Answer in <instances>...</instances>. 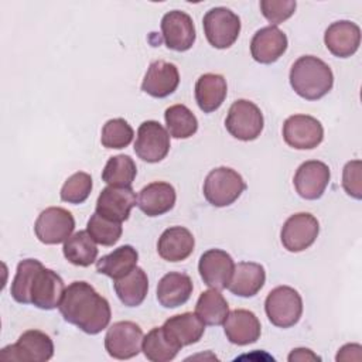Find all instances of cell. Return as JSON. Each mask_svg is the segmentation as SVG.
I'll use <instances>...</instances> for the list:
<instances>
[{"instance_id":"12","label":"cell","mask_w":362,"mask_h":362,"mask_svg":"<svg viewBox=\"0 0 362 362\" xmlns=\"http://www.w3.org/2000/svg\"><path fill=\"white\" fill-rule=\"evenodd\" d=\"M170 151V134L156 120H146L139 126L134 153L147 163H158Z\"/></svg>"},{"instance_id":"8","label":"cell","mask_w":362,"mask_h":362,"mask_svg":"<svg viewBox=\"0 0 362 362\" xmlns=\"http://www.w3.org/2000/svg\"><path fill=\"white\" fill-rule=\"evenodd\" d=\"M75 229L72 214L61 206L45 208L34 223V232L44 245H58L65 242Z\"/></svg>"},{"instance_id":"13","label":"cell","mask_w":362,"mask_h":362,"mask_svg":"<svg viewBox=\"0 0 362 362\" xmlns=\"http://www.w3.org/2000/svg\"><path fill=\"white\" fill-rule=\"evenodd\" d=\"M65 291V284L61 276L41 266L30 286V304L41 310H54L59 305Z\"/></svg>"},{"instance_id":"28","label":"cell","mask_w":362,"mask_h":362,"mask_svg":"<svg viewBox=\"0 0 362 362\" xmlns=\"http://www.w3.org/2000/svg\"><path fill=\"white\" fill-rule=\"evenodd\" d=\"M137 250L130 245H123L96 260V272L117 280L130 273L137 266Z\"/></svg>"},{"instance_id":"25","label":"cell","mask_w":362,"mask_h":362,"mask_svg":"<svg viewBox=\"0 0 362 362\" xmlns=\"http://www.w3.org/2000/svg\"><path fill=\"white\" fill-rule=\"evenodd\" d=\"M192 288V280L188 274L170 272L157 284V300L165 308H175L189 300Z\"/></svg>"},{"instance_id":"33","label":"cell","mask_w":362,"mask_h":362,"mask_svg":"<svg viewBox=\"0 0 362 362\" xmlns=\"http://www.w3.org/2000/svg\"><path fill=\"white\" fill-rule=\"evenodd\" d=\"M164 119L167 132L174 139H188L198 130V120L185 105H173L167 107Z\"/></svg>"},{"instance_id":"6","label":"cell","mask_w":362,"mask_h":362,"mask_svg":"<svg viewBox=\"0 0 362 362\" xmlns=\"http://www.w3.org/2000/svg\"><path fill=\"white\" fill-rule=\"evenodd\" d=\"M54 355V342L42 331L28 329L23 332L16 344L7 345L0 351L1 361L45 362Z\"/></svg>"},{"instance_id":"38","label":"cell","mask_w":362,"mask_h":362,"mask_svg":"<svg viewBox=\"0 0 362 362\" xmlns=\"http://www.w3.org/2000/svg\"><path fill=\"white\" fill-rule=\"evenodd\" d=\"M92 191V177L85 171H78L66 178L61 188V199L68 204H82L88 199Z\"/></svg>"},{"instance_id":"22","label":"cell","mask_w":362,"mask_h":362,"mask_svg":"<svg viewBox=\"0 0 362 362\" xmlns=\"http://www.w3.org/2000/svg\"><path fill=\"white\" fill-rule=\"evenodd\" d=\"M177 194L171 184L154 181L143 187L137 195V206L147 216H160L175 205Z\"/></svg>"},{"instance_id":"34","label":"cell","mask_w":362,"mask_h":362,"mask_svg":"<svg viewBox=\"0 0 362 362\" xmlns=\"http://www.w3.org/2000/svg\"><path fill=\"white\" fill-rule=\"evenodd\" d=\"M137 167L134 160L127 154H117L107 160L102 180L113 187H130L136 178Z\"/></svg>"},{"instance_id":"14","label":"cell","mask_w":362,"mask_h":362,"mask_svg":"<svg viewBox=\"0 0 362 362\" xmlns=\"http://www.w3.org/2000/svg\"><path fill=\"white\" fill-rule=\"evenodd\" d=\"M161 34L170 49L184 52L195 42V25L189 14L181 10H173L161 18Z\"/></svg>"},{"instance_id":"21","label":"cell","mask_w":362,"mask_h":362,"mask_svg":"<svg viewBox=\"0 0 362 362\" xmlns=\"http://www.w3.org/2000/svg\"><path fill=\"white\" fill-rule=\"evenodd\" d=\"M223 331L230 344L249 345L260 338L262 327L255 313L243 308L233 310L223 322Z\"/></svg>"},{"instance_id":"3","label":"cell","mask_w":362,"mask_h":362,"mask_svg":"<svg viewBox=\"0 0 362 362\" xmlns=\"http://www.w3.org/2000/svg\"><path fill=\"white\" fill-rule=\"evenodd\" d=\"M246 189L242 175L229 167H216L211 170L204 181V197L216 208L233 204Z\"/></svg>"},{"instance_id":"36","label":"cell","mask_w":362,"mask_h":362,"mask_svg":"<svg viewBox=\"0 0 362 362\" xmlns=\"http://www.w3.org/2000/svg\"><path fill=\"white\" fill-rule=\"evenodd\" d=\"M86 230L96 243L102 246H113L120 239L123 228L120 222L110 221L95 212L88 221Z\"/></svg>"},{"instance_id":"30","label":"cell","mask_w":362,"mask_h":362,"mask_svg":"<svg viewBox=\"0 0 362 362\" xmlns=\"http://www.w3.org/2000/svg\"><path fill=\"white\" fill-rule=\"evenodd\" d=\"M65 259L81 267H88L96 262L98 257V246L93 238L88 233V230H78L71 235L62 247Z\"/></svg>"},{"instance_id":"32","label":"cell","mask_w":362,"mask_h":362,"mask_svg":"<svg viewBox=\"0 0 362 362\" xmlns=\"http://www.w3.org/2000/svg\"><path fill=\"white\" fill-rule=\"evenodd\" d=\"M195 314L206 325H222L229 314V305L219 290L211 288L198 297Z\"/></svg>"},{"instance_id":"39","label":"cell","mask_w":362,"mask_h":362,"mask_svg":"<svg viewBox=\"0 0 362 362\" xmlns=\"http://www.w3.org/2000/svg\"><path fill=\"white\" fill-rule=\"evenodd\" d=\"M296 0H262L260 11L270 25H279L290 18L296 11Z\"/></svg>"},{"instance_id":"2","label":"cell","mask_w":362,"mask_h":362,"mask_svg":"<svg viewBox=\"0 0 362 362\" xmlns=\"http://www.w3.org/2000/svg\"><path fill=\"white\" fill-rule=\"evenodd\" d=\"M290 85L298 96L317 100L332 89L334 74L322 59L314 55H303L291 65Z\"/></svg>"},{"instance_id":"10","label":"cell","mask_w":362,"mask_h":362,"mask_svg":"<svg viewBox=\"0 0 362 362\" xmlns=\"http://www.w3.org/2000/svg\"><path fill=\"white\" fill-rule=\"evenodd\" d=\"M320 233V223L317 218L308 212H298L287 218L283 223L280 239L284 249L293 253L308 249Z\"/></svg>"},{"instance_id":"35","label":"cell","mask_w":362,"mask_h":362,"mask_svg":"<svg viewBox=\"0 0 362 362\" xmlns=\"http://www.w3.org/2000/svg\"><path fill=\"white\" fill-rule=\"evenodd\" d=\"M42 263L37 259H24L17 264L16 276L11 281V297L20 304H30V286Z\"/></svg>"},{"instance_id":"24","label":"cell","mask_w":362,"mask_h":362,"mask_svg":"<svg viewBox=\"0 0 362 362\" xmlns=\"http://www.w3.org/2000/svg\"><path fill=\"white\" fill-rule=\"evenodd\" d=\"M266 281L264 267L255 262H239L235 264L228 290L239 297L256 296Z\"/></svg>"},{"instance_id":"20","label":"cell","mask_w":362,"mask_h":362,"mask_svg":"<svg viewBox=\"0 0 362 362\" xmlns=\"http://www.w3.org/2000/svg\"><path fill=\"white\" fill-rule=\"evenodd\" d=\"M180 83L178 68L167 61H154L148 65L141 82V90L153 98H167Z\"/></svg>"},{"instance_id":"31","label":"cell","mask_w":362,"mask_h":362,"mask_svg":"<svg viewBox=\"0 0 362 362\" xmlns=\"http://www.w3.org/2000/svg\"><path fill=\"white\" fill-rule=\"evenodd\" d=\"M181 348L165 334L163 327H156L143 337L141 351L151 362L173 361Z\"/></svg>"},{"instance_id":"7","label":"cell","mask_w":362,"mask_h":362,"mask_svg":"<svg viewBox=\"0 0 362 362\" xmlns=\"http://www.w3.org/2000/svg\"><path fill=\"white\" fill-rule=\"evenodd\" d=\"M202 25L208 42L218 49H225L233 45L240 33L239 16L226 7H214L208 10L204 16Z\"/></svg>"},{"instance_id":"4","label":"cell","mask_w":362,"mask_h":362,"mask_svg":"<svg viewBox=\"0 0 362 362\" xmlns=\"http://www.w3.org/2000/svg\"><path fill=\"white\" fill-rule=\"evenodd\" d=\"M264 311L273 325L279 328H290L301 318V296L290 286H279L267 294L264 300Z\"/></svg>"},{"instance_id":"16","label":"cell","mask_w":362,"mask_h":362,"mask_svg":"<svg viewBox=\"0 0 362 362\" xmlns=\"http://www.w3.org/2000/svg\"><path fill=\"white\" fill-rule=\"evenodd\" d=\"M235 269L233 259L222 249H209L199 257L198 272L204 283L215 290H225Z\"/></svg>"},{"instance_id":"5","label":"cell","mask_w":362,"mask_h":362,"mask_svg":"<svg viewBox=\"0 0 362 362\" xmlns=\"http://www.w3.org/2000/svg\"><path fill=\"white\" fill-rule=\"evenodd\" d=\"M263 126V113L256 103L247 99H238L230 105L225 119V127L235 139L242 141L256 140Z\"/></svg>"},{"instance_id":"29","label":"cell","mask_w":362,"mask_h":362,"mask_svg":"<svg viewBox=\"0 0 362 362\" xmlns=\"http://www.w3.org/2000/svg\"><path fill=\"white\" fill-rule=\"evenodd\" d=\"M113 281L115 291L124 305L137 307L144 301L148 291V279L141 267L136 266L130 273Z\"/></svg>"},{"instance_id":"9","label":"cell","mask_w":362,"mask_h":362,"mask_svg":"<svg viewBox=\"0 0 362 362\" xmlns=\"http://www.w3.org/2000/svg\"><path fill=\"white\" fill-rule=\"evenodd\" d=\"M143 331L133 321H117L107 328L105 348L115 359H130L141 351Z\"/></svg>"},{"instance_id":"18","label":"cell","mask_w":362,"mask_h":362,"mask_svg":"<svg viewBox=\"0 0 362 362\" xmlns=\"http://www.w3.org/2000/svg\"><path fill=\"white\" fill-rule=\"evenodd\" d=\"M324 42L332 55L338 58H348L359 48L361 28L349 20L335 21L325 30Z\"/></svg>"},{"instance_id":"42","label":"cell","mask_w":362,"mask_h":362,"mask_svg":"<svg viewBox=\"0 0 362 362\" xmlns=\"http://www.w3.org/2000/svg\"><path fill=\"white\" fill-rule=\"evenodd\" d=\"M290 362H304V361H321V358L318 355H315L311 349L308 348H296L290 352L288 358Z\"/></svg>"},{"instance_id":"19","label":"cell","mask_w":362,"mask_h":362,"mask_svg":"<svg viewBox=\"0 0 362 362\" xmlns=\"http://www.w3.org/2000/svg\"><path fill=\"white\" fill-rule=\"evenodd\" d=\"M287 35L274 25L257 30L250 41L252 58L259 64L276 62L287 49Z\"/></svg>"},{"instance_id":"23","label":"cell","mask_w":362,"mask_h":362,"mask_svg":"<svg viewBox=\"0 0 362 362\" xmlns=\"http://www.w3.org/2000/svg\"><path fill=\"white\" fill-rule=\"evenodd\" d=\"M195 239L184 226L167 228L158 238L157 252L167 262H182L194 252Z\"/></svg>"},{"instance_id":"11","label":"cell","mask_w":362,"mask_h":362,"mask_svg":"<svg viewBox=\"0 0 362 362\" xmlns=\"http://www.w3.org/2000/svg\"><path fill=\"white\" fill-rule=\"evenodd\" d=\"M283 139L296 150H311L321 144L324 129L320 120L310 115H293L283 124Z\"/></svg>"},{"instance_id":"27","label":"cell","mask_w":362,"mask_h":362,"mask_svg":"<svg viewBox=\"0 0 362 362\" xmlns=\"http://www.w3.org/2000/svg\"><path fill=\"white\" fill-rule=\"evenodd\" d=\"M226 93V79L219 74H204L195 83V100L204 113H211L219 109Z\"/></svg>"},{"instance_id":"40","label":"cell","mask_w":362,"mask_h":362,"mask_svg":"<svg viewBox=\"0 0 362 362\" xmlns=\"http://www.w3.org/2000/svg\"><path fill=\"white\" fill-rule=\"evenodd\" d=\"M362 163L361 160H352L348 161L344 167L342 171V187L345 189V192L355 198V199H361L362 198Z\"/></svg>"},{"instance_id":"17","label":"cell","mask_w":362,"mask_h":362,"mask_svg":"<svg viewBox=\"0 0 362 362\" xmlns=\"http://www.w3.org/2000/svg\"><path fill=\"white\" fill-rule=\"evenodd\" d=\"M137 205V197L132 187L107 185L96 199V212L110 221L123 222L129 219L130 211Z\"/></svg>"},{"instance_id":"1","label":"cell","mask_w":362,"mask_h":362,"mask_svg":"<svg viewBox=\"0 0 362 362\" xmlns=\"http://www.w3.org/2000/svg\"><path fill=\"white\" fill-rule=\"evenodd\" d=\"M58 308L66 322L89 335L107 328L112 318L109 301L86 281H72L65 287Z\"/></svg>"},{"instance_id":"26","label":"cell","mask_w":362,"mask_h":362,"mask_svg":"<svg viewBox=\"0 0 362 362\" xmlns=\"http://www.w3.org/2000/svg\"><path fill=\"white\" fill-rule=\"evenodd\" d=\"M165 334L180 346H187L198 342L205 331L202 320L192 313H184L165 320L163 325Z\"/></svg>"},{"instance_id":"41","label":"cell","mask_w":362,"mask_h":362,"mask_svg":"<svg viewBox=\"0 0 362 362\" xmlns=\"http://www.w3.org/2000/svg\"><path fill=\"white\" fill-rule=\"evenodd\" d=\"M361 345L358 344H346L344 345L338 354H337V361H359L361 359Z\"/></svg>"},{"instance_id":"37","label":"cell","mask_w":362,"mask_h":362,"mask_svg":"<svg viewBox=\"0 0 362 362\" xmlns=\"http://www.w3.org/2000/svg\"><path fill=\"white\" fill-rule=\"evenodd\" d=\"M132 126L122 117L107 120L102 127L100 143L106 148H124L133 140Z\"/></svg>"},{"instance_id":"15","label":"cell","mask_w":362,"mask_h":362,"mask_svg":"<svg viewBox=\"0 0 362 362\" xmlns=\"http://www.w3.org/2000/svg\"><path fill=\"white\" fill-rule=\"evenodd\" d=\"M331 173L325 163L318 160L304 161L296 171L293 182L297 194L308 201L322 197L329 184Z\"/></svg>"}]
</instances>
